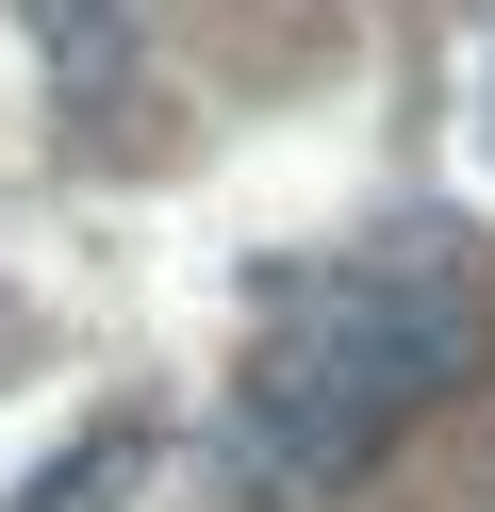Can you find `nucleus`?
I'll return each mask as SVG.
<instances>
[{
  "mask_svg": "<svg viewBox=\"0 0 495 512\" xmlns=\"http://www.w3.org/2000/svg\"><path fill=\"white\" fill-rule=\"evenodd\" d=\"M17 17H33V34H50L83 83H116V50H132V17H116V0H17Z\"/></svg>",
  "mask_w": 495,
  "mask_h": 512,
  "instance_id": "7ed1b4c3",
  "label": "nucleus"
},
{
  "mask_svg": "<svg viewBox=\"0 0 495 512\" xmlns=\"http://www.w3.org/2000/svg\"><path fill=\"white\" fill-rule=\"evenodd\" d=\"M479 331H495L479 265H330V281H297V298L264 314V347L231 364V463H248L264 496L363 479L479 364Z\"/></svg>",
  "mask_w": 495,
  "mask_h": 512,
  "instance_id": "f257e3e1",
  "label": "nucleus"
},
{
  "mask_svg": "<svg viewBox=\"0 0 495 512\" xmlns=\"http://www.w3.org/2000/svg\"><path fill=\"white\" fill-rule=\"evenodd\" d=\"M132 479H149V430H132V413H116V430H83V446H66V463H50V479H33V496H17V512H116Z\"/></svg>",
  "mask_w": 495,
  "mask_h": 512,
  "instance_id": "f03ea898",
  "label": "nucleus"
}]
</instances>
